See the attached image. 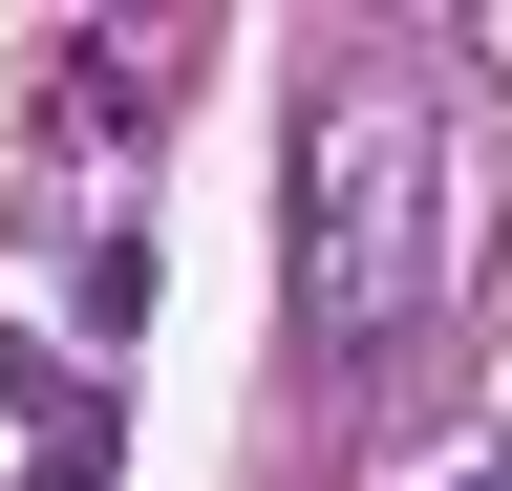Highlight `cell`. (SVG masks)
<instances>
[{"label":"cell","instance_id":"cell-1","mask_svg":"<svg viewBox=\"0 0 512 491\" xmlns=\"http://www.w3.org/2000/svg\"><path fill=\"white\" fill-rule=\"evenodd\" d=\"M406 278H427V129L384 86H342L299 150V299H320V342H384Z\"/></svg>","mask_w":512,"mask_h":491},{"label":"cell","instance_id":"cell-3","mask_svg":"<svg viewBox=\"0 0 512 491\" xmlns=\"http://www.w3.org/2000/svg\"><path fill=\"white\" fill-rule=\"evenodd\" d=\"M43 491H107V470H86V449H43Z\"/></svg>","mask_w":512,"mask_h":491},{"label":"cell","instance_id":"cell-2","mask_svg":"<svg viewBox=\"0 0 512 491\" xmlns=\"http://www.w3.org/2000/svg\"><path fill=\"white\" fill-rule=\"evenodd\" d=\"M150 107H171V43H64V150L150 129Z\"/></svg>","mask_w":512,"mask_h":491}]
</instances>
